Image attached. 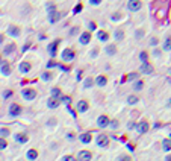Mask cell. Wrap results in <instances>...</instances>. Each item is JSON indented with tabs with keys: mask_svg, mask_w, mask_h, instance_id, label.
Listing matches in <instances>:
<instances>
[{
	"mask_svg": "<svg viewBox=\"0 0 171 161\" xmlns=\"http://www.w3.org/2000/svg\"><path fill=\"white\" fill-rule=\"evenodd\" d=\"M21 96L24 100H34L37 97V91L34 88H23L21 90Z\"/></svg>",
	"mask_w": 171,
	"mask_h": 161,
	"instance_id": "obj_1",
	"label": "cell"
},
{
	"mask_svg": "<svg viewBox=\"0 0 171 161\" xmlns=\"http://www.w3.org/2000/svg\"><path fill=\"white\" fill-rule=\"evenodd\" d=\"M62 61H65V62H70V61H73L74 59V56H76V53H74V50L73 49H65L64 52H62Z\"/></svg>",
	"mask_w": 171,
	"mask_h": 161,
	"instance_id": "obj_2",
	"label": "cell"
},
{
	"mask_svg": "<svg viewBox=\"0 0 171 161\" xmlns=\"http://www.w3.org/2000/svg\"><path fill=\"white\" fill-rule=\"evenodd\" d=\"M148 129H150V125H148V122H145V120H141V122L136 125V132L141 134V135L145 134Z\"/></svg>",
	"mask_w": 171,
	"mask_h": 161,
	"instance_id": "obj_3",
	"label": "cell"
},
{
	"mask_svg": "<svg viewBox=\"0 0 171 161\" xmlns=\"http://www.w3.org/2000/svg\"><path fill=\"white\" fill-rule=\"evenodd\" d=\"M139 72L144 73V75H151V73H153V65H151L148 61H147V62H142L141 67H139Z\"/></svg>",
	"mask_w": 171,
	"mask_h": 161,
	"instance_id": "obj_4",
	"label": "cell"
},
{
	"mask_svg": "<svg viewBox=\"0 0 171 161\" xmlns=\"http://www.w3.org/2000/svg\"><path fill=\"white\" fill-rule=\"evenodd\" d=\"M95 143H97L98 147H108V144H109V138H108V135H103V134H102V135L97 137Z\"/></svg>",
	"mask_w": 171,
	"mask_h": 161,
	"instance_id": "obj_5",
	"label": "cell"
},
{
	"mask_svg": "<svg viewBox=\"0 0 171 161\" xmlns=\"http://www.w3.org/2000/svg\"><path fill=\"white\" fill-rule=\"evenodd\" d=\"M127 9L130 12H138L141 9V2H136V0H130L127 3Z\"/></svg>",
	"mask_w": 171,
	"mask_h": 161,
	"instance_id": "obj_6",
	"label": "cell"
},
{
	"mask_svg": "<svg viewBox=\"0 0 171 161\" xmlns=\"http://www.w3.org/2000/svg\"><path fill=\"white\" fill-rule=\"evenodd\" d=\"M91 158H92V155L89 150H80L77 153V161H89Z\"/></svg>",
	"mask_w": 171,
	"mask_h": 161,
	"instance_id": "obj_7",
	"label": "cell"
},
{
	"mask_svg": "<svg viewBox=\"0 0 171 161\" xmlns=\"http://www.w3.org/2000/svg\"><path fill=\"white\" fill-rule=\"evenodd\" d=\"M20 34H21L20 28H17V26H14V25L8 26V35H11V37H14V38H18Z\"/></svg>",
	"mask_w": 171,
	"mask_h": 161,
	"instance_id": "obj_8",
	"label": "cell"
},
{
	"mask_svg": "<svg viewBox=\"0 0 171 161\" xmlns=\"http://www.w3.org/2000/svg\"><path fill=\"white\" fill-rule=\"evenodd\" d=\"M14 140H15L17 143H20V144H24V143H27V141H29V135H27V134L20 132V134H15V135H14Z\"/></svg>",
	"mask_w": 171,
	"mask_h": 161,
	"instance_id": "obj_9",
	"label": "cell"
},
{
	"mask_svg": "<svg viewBox=\"0 0 171 161\" xmlns=\"http://www.w3.org/2000/svg\"><path fill=\"white\" fill-rule=\"evenodd\" d=\"M0 73H2L3 76H8V75L11 73L9 62H6V61H2V62H0Z\"/></svg>",
	"mask_w": 171,
	"mask_h": 161,
	"instance_id": "obj_10",
	"label": "cell"
},
{
	"mask_svg": "<svg viewBox=\"0 0 171 161\" xmlns=\"http://www.w3.org/2000/svg\"><path fill=\"white\" fill-rule=\"evenodd\" d=\"M109 125H111V122H109L108 116H100V117L97 119V126H98V128H106V126H109Z\"/></svg>",
	"mask_w": 171,
	"mask_h": 161,
	"instance_id": "obj_11",
	"label": "cell"
},
{
	"mask_svg": "<svg viewBox=\"0 0 171 161\" xmlns=\"http://www.w3.org/2000/svg\"><path fill=\"white\" fill-rule=\"evenodd\" d=\"M20 112H21V108H20V105H17V103H12V105L9 106V116H11V117H17Z\"/></svg>",
	"mask_w": 171,
	"mask_h": 161,
	"instance_id": "obj_12",
	"label": "cell"
},
{
	"mask_svg": "<svg viewBox=\"0 0 171 161\" xmlns=\"http://www.w3.org/2000/svg\"><path fill=\"white\" fill-rule=\"evenodd\" d=\"M58 44H59V41L56 40L55 43H50V44H49V47H47L49 55H50V56H53V58L56 56V47H58Z\"/></svg>",
	"mask_w": 171,
	"mask_h": 161,
	"instance_id": "obj_13",
	"label": "cell"
},
{
	"mask_svg": "<svg viewBox=\"0 0 171 161\" xmlns=\"http://www.w3.org/2000/svg\"><path fill=\"white\" fill-rule=\"evenodd\" d=\"M31 69H32V65H31L27 61H23V62H20V65H18L20 73H29V72H31Z\"/></svg>",
	"mask_w": 171,
	"mask_h": 161,
	"instance_id": "obj_14",
	"label": "cell"
},
{
	"mask_svg": "<svg viewBox=\"0 0 171 161\" xmlns=\"http://www.w3.org/2000/svg\"><path fill=\"white\" fill-rule=\"evenodd\" d=\"M89 40H91V34H89V32H83V34H80L79 43H80L82 46H85V44H88V43H89Z\"/></svg>",
	"mask_w": 171,
	"mask_h": 161,
	"instance_id": "obj_15",
	"label": "cell"
},
{
	"mask_svg": "<svg viewBox=\"0 0 171 161\" xmlns=\"http://www.w3.org/2000/svg\"><path fill=\"white\" fill-rule=\"evenodd\" d=\"M77 111L79 112H86L88 111V102L85 99H82V100L77 102Z\"/></svg>",
	"mask_w": 171,
	"mask_h": 161,
	"instance_id": "obj_16",
	"label": "cell"
},
{
	"mask_svg": "<svg viewBox=\"0 0 171 161\" xmlns=\"http://www.w3.org/2000/svg\"><path fill=\"white\" fill-rule=\"evenodd\" d=\"M106 84H108V79H106V76H103V75H98V76L95 78V85H97V87H106Z\"/></svg>",
	"mask_w": 171,
	"mask_h": 161,
	"instance_id": "obj_17",
	"label": "cell"
},
{
	"mask_svg": "<svg viewBox=\"0 0 171 161\" xmlns=\"http://www.w3.org/2000/svg\"><path fill=\"white\" fill-rule=\"evenodd\" d=\"M79 140H80V143H83V144H89V143H91V134L85 132V134L79 135Z\"/></svg>",
	"mask_w": 171,
	"mask_h": 161,
	"instance_id": "obj_18",
	"label": "cell"
},
{
	"mask_svg": "<svg viewBox=\"0 0 171 161\" xmlns=\"http://www.w3.org/2000/svg\"><path fill=\"white\" fill-rule=\"evenodd\" d=\"M115 52H117V47H115L114 44H108V46L105 47V53H106V55H109V56L115 55Z\"/></svg>",
	"mask_w": 171,
	"mask_h": 161,
	"instance_id": "obj_19",
	"label": "cell"
},
{
	"mask_svg": "<svg viewBox=\"0 0 171 161\" xmlns=\"http://www.w3.org/2000/svg\"><path fill=\"white\" fill-rule=\"evenodd\" d=\"M62 17V12H55V14H49V22L50 23H56L59 18Z\"/></svg>",
	"mask_w": 171,
	"mask_h": 161,
	"instance_id": "obj_20",
	"label": "cell"
},
{
	"mask_svg": "<svg viewBox=\"0 0 171 161\" xmlns=\"http://www.w3.org/2000/svg\"><path fill=\"white\" fill-rule=\"evenodd\" d=\"M162 49L166 50V52L171 50V37H166V38L163 40V43H162Z\"/></svg>",
	"mask_w": 171,
	"mask_h": 161,
	"instance_id": "obj_21",
	"label": "cell"
},
{
	"mask_svg": "<svg viewBox=\"0 0 171 161\" xmlns=\"http://www.w3.org/2000/svg\"><path fill=\"white\" fill-rule=\"evenodd\" d=\"M47 106H49L50 109H55V108L59 106V100H58V99H49V100H47Z\"/></svg>",
	"mask_w": 171,
	"mask_h": 161,
	"instance_id": "obj_22",
	"label": "cell"
},
{
	"mask_svg": "<svg viewBox=\"0 0 171 161\" xmlns=\"http://www.w3.org/2000/svg\"><path fill=\"white\" fill-rule=\"evenodd\" d=\"M52 79H53V73H50V72H44V73H41V81L49 82V81H52Z\"/></svg>",
	"mask_w": 171,
	"mask_h": 161,
	"instance_id": "obj_23",
	"label": "cell"
},
{
	"mask_svg": "<svg viewBox=\"0 0 171 161\" xmlns=\"http://www.w3.org/2000/svg\"><path fill=\"white\" fill-rule=\"evenodd\" d=\"M27 158H29L31 161H35V159L38 158V152H37L35 149H29V150H27Z\"/></svg>",
	"mask_w": 171,
	"mask_h": 161,
	"instance_id": "obj_24",
	"label": "cell"
},
{
	"mask_svg": "<svg viewBox=\"0 0 171 161\" xmlns=\"http://www.w3.org/2000/svg\"><path fill=\"white\" fill-rule=\"evenodd\" d=\"M162 149L166 150V152L171 150V140H169V138H163V140H162Z\"/></svg>",
	"mask_w": 171,
	"mask_h": 161,
	"instance_id": "obj_25",
	"label": "cell"
},
{
	"mask_svg": "<svg viewBox=\"0 0 171 161\" xmlns=\"http://www.w3.org/2000/svg\"><path fill=\"white\" fill-rule=\"evenodd\" d=\"M97 38H98L100 41H108L109 35H108V32H105V31H98V32H97Z\"/></svg>",
	"mask_w": 171,
	"mask_h": 161,
	"instance_id": "obj_26",
	"label": "cell"
},
{
	"mask_svg": "<svg viewBox=\"0 0 171 161\" xmlns=\"http://www.w3.org/2000/svg\"><path fill=\"white\" fill-rule=\"evenodd\" d=\"M14 49H15V44H8V46L3 47V53L5 55H11L14 52Z\"/></svg>",
	"mask_w": 171,
	"mask_h": 161,
	"instance_id": "obj_27",
	"label": "cell"
},
{
	"mask_svg": "<svg viewBox=\"0 0 171 161\" xmlns=\"http://www.w3.org/2000/svg\"><path fill=\"white\" fill-rule=\"evenodd\" d=\"M52 99H61V90L58 88V87H55V88H52Z\"/></svg>",
	"mask_w": 171,
	"mask_h": 161,
	"instance_id": "obj_28",
	"label": "cell"
},
{
	"mask_svg": "<svg viewBox=\"0 0 171 161\" xmlns=\"http://www.w3.org/2000/svg\"><path fill=\"white\" fill-rule=\"evenodd\" d=\"M123 37H124V34H123V31H121V29H115V31H114V38H115V40L121 41V40H123Z\"/></svg>",
	"mask_w": 171,
	"mask_h": 161,
	"instance_id": "obj_29",
	"label": "cell"
},
{
	"mask_svg": "<svg viewBox=\"0 0 171 161\" xmlns=\"http://www.w3.org/2000/svg\"><path fill=\"white\" fill-rule=\"evenodd\" d=\"M94 82H95V81H94L92 78H86V79L83 81V88H91Z\"/></svg>",
	"mask_w": 171,
	"mask_h": 161,
	"instance_id": "obj_30",
	"label": "cell"
},
{
	"mask_svg": "<svg viewBox=\"0 0 171 161\" xmlns=\"http://www.w3.org/2000/svg\"><path fill=\"white\" fill-rule=\"evenodd\" d=\"M138 96H135V94H130L129 97H127V103L129 105H135V103H138Z\"/></svg>",
	"mask_w": 171,
	"mask_h": 161,
	"instance_id": "obj_31",
	"label": "cell"
},
{
	"mask_svg": "<svg viewBox=\"0 0 171 161\" xmlns=\"http://www.w3.org/2000/svg\"><path fill=\"white\" fill-rule=\"evenodd\" d=\"M142 87H144V82H142V81H136V82L133 84V90H135V91L142 90Z\"/></svg>",
	"mask_w": 171,
	"mask_h": 161,
	"instance_id": "obj_32",
	"label": "cell"
},
{
	"mask_svg": "<svg viewBox=\"0 0 171 161\" xmlns=\"http://www.w3.org/2000/svg\"><path fill=\"white\" fill-rule=\"evenodd\" d=\"M147 58H148V53L147 52H141L139 53V61L141 62H147Z\"/></svg>",
	"mask_w": 171,
	"mask_h": 161,
	"instance_id": "obj_33",
	"label": "cell"
},
{
	"mask_svg": "<svg viewBox=\"0 0 171 161\" xmlns=\"http://www.w3.org/2000/svg\"><path fill=\"white\" fill-rule=\"evenodd\" d=\"M11 96H12V91H11V90H5V91L2 93V97H3V99H9Z\"/></svg>",
	"mask_w": 171,
	"mask_h": 161,
	"instance_id": "obj_34",
	"label": "cell"
},
{
	"mask_svg": "<svg viewBox=\"0 0 171 161\" xmlns=\"http://www.w3.org/2000/svg\"><path fill=\"white\" fill-rule=\"evenodd\" d=\"M0 134H2V137H3V138H6V137L9 135V131H8L6 128H2V129H0Z\"/></svg>",
	"mask_w": 171,
	"mask_h": 161,
	"instance_id": "obj_35",
	"label": "cell"
},
{
	"mask_svg": "<svg viewBox=\"0 0 171 161\" xmlns=\"http://www.w3.org/2000/svg\"><path fill=\"white\" fill-rule=\"evenodd\" d=\"M6 147H8V144H6L5 138H2V140H0V149H2V150H5Z\"/></svg>",
	"mask_w": 171,
	"mask_h": 161,
	"instance_id": "obj_36",
	"label": "cell"
},
{
	"mask_svg": "<svg viewBox=\"0 0 171 161\" xmlns=\"http://www.w3.org/2000/svg\"><path fill=\"white\" fill-rule=\"evenodd\" d=\"M135 37H136V38H142V37H144V31H142V29H138V31L135 32Z\"/></svg>",
	"mask_w": 171,
	"mask_h": 161,
	"instance_id": "obj_37",
	"label": "cell"
},
{
	"mask_svg": "<svg viewBox=\"0 0 171 161\" xmlns=\"http://www.w3.org/2000/svg\"><path fill=\"white\" fill-rule=\"evenodd\" d=\"M136 78H138V73H135V72H133V73H130V75L127 76V79H129V81H135Z\"/></svg>",
	"mask_w": 171,
	"mask_h": 161,
	"instance_id": "obj_38",
	"label": "cell"
},
{
	"mask_svg": "<svg viewBox=\"0 0 171 161\" xmlns=\"http://www.w3.org/2000/svg\"><path fill=\"white\" fill-rule=\"evenodd\" d=\"M117 161H132V158H130V156L123 155V156H118V159H117Z\"/></svg>",
	"mask_w": 171,
	"mask_h": 161,
	"instance_id": "obj_39",
	"label": "cell"
},
{
	"mask_svg": "<svg viewBox=\"0 0 171 161\" xmlns=\"http://www.w3.org/2000/svg\"><path fill=\"white\" fill-rule=\"evenodd\" d=\"M97 55H98V49H97V47H94V49H92V52H91V55H89V56H91V58H95V56H97Z\"/></svg>",
	"mask_w": 171,
	"mask_h": 161,
	"instance_id": "obj_40",
	"label": "cell"
},
{
	"mask_svg": "<svg viewBox=\"0 0 171 161\" xmlns=\"http://www.w3.org/2000/svg\"><path fill=\"white\" fill-rule=\"evenodd\" d=\"M88 29H89V31H95V23H94V22H89V23H88Z\"/></svg>",
	"mask_w": 171,
	"mask_h": 161,
	"instance_id": "obj_41",
	"label": "cell"
},
{
	"mask_svg": "<svg viewBox=\"0 0 171 161\" xmlns=\"http://www.w3.org/2000/svg\"><path fill=\"white\" fill-rule=\"evenodd\" d=\"M77 32H79V26H74V28L70 31V35H76Z\"/></svg>",
	"mask_w": 171,
	"mask_h": 161,
	"instance_id": "obj_42",
	"label": "cell"
},
{
	"mask_svg": "<svg viewBox=\"0 0 171 161\" xmlns=\"http://www.w3.org/2000/svg\"><path fill=\"white\" fill-rule=\"evenodd\" d=\"M61 102L65 103V105H68V103H70V97H67V96H65V97H61Z\"/></svg>",
	"mask_w": 171,
	"mask_h": 161,
	"instance_id": "obj_43",
	"label": "cell"
},
{
	"mask_svg": "<svg viewBox=\"0 0 171 161\" xmlns=\"http://www.w3.org/2000/svg\"><path fill=\"white\" fill-rule=\"evenodd\" d=\"M109 126H111L112 129H117V128H118V122H117V120H114V122H111V125H109Z\"/></svg>",
	"mask_w": 171,
	"mask_h": 161,
	"instance_id": "obj_44",
	"label": "cell"
},
{
	"mask_svg": "<svg viewBox=\"0 0 171 161\" xmlns=\"http://www.w3.org/2000/svg\"><path fill=\"white\" fill-rule=\"evenodd\" d=\"M52 67H58V64H56V62H53V61L47 62V69H52Z\"/></svg>",
	"mask_w": 171,
	"mask_h": 161,
	"instance_id": "obj_45",
	"label": "cell"
},
{
	"mask_svg": "<svg viewBox=\"0 0 171 161\" xmlns=\"http://www.w3.org/2000/svg\"><path fill=\"white\" fill-rule=\"evenodd\" d=\"M157 43H159V40H157V38H151V40H150V44H151V46H156Z\"/></svg>",
	"mask_w": 171,
	"mask_h": 161,
	"instance_id": "obj_46",
	"label": "cell"
},
{
	"mask_svg": "<svg viewBox=\"0 0 171 161\" xmlns=\"http://www.w3.org/2000/svg\"><path fill=\"white\" fill-rule=\"evenodd\" d=\"M89 3L94 5V6H97V5H100V0H89Z\"/></svg>",
	"mask_w": 171,
	"mask_h": 161,
	"instance_id": "obj_47",
	"label": "cell"
},
{
	"mask_svg": "<svg viewBox=\"0 0 171 161\" xmlns=\"http://www.w3.org/2000/svg\"><path fill=\"white\" fill-rule=\"evenodd\" d=\"M80 11H82V5H77V6L74 8V12L77 14V12H80Z\"/></svg>",
	"mask_w": 171,
	"mask_h": 161,
	"instance_id": "obj_48",
	"label": "cell"
},
{
	"mask_svg": "<svg viewBox=\"0 0 171 161\" xmlns=\"http://www.w3.org/2000/svg\"><path fill=\"white\" fill-rule=\"evenodd\" d=\"M62 161H74V158L68 155V156H64V159H62Z\"/></svg>",
	"mask_w": 171,
	"mask_h": 161,
	"instance_id": "obj_49",
	"label": "cell"
},
{
	"mask_svg": "<svg viewBox=\"0 0 171 161\" xmlns=\"http://www.w3.org/2000/svg\"><path fill=\"white\" fill-rule=\"evenodd\" d=\"M80 75H82V72L79 70V72H77V75H76V79H77V81H80V78H82Z\"/></svg>",
	"mask_w": 171,
	"mask_h": 161,
	"instance_id": "obj_50",
	"label": "cell"
},
{
	"mask_svg": "<svg viewBox=\"0 0 171 161\" xmlns=\"http://www.w3.org/2000/svg\"><path fill=\"white\" fill-rule=\"evenodd\" d=\"M55 123H56V120H55V119H50V120H49V125H50V126H52V125H55Z\"/></svg>",
	"mask_w": 171,
	"mask_h": 161,
	"instance_id": "obj_51",
	"label": "cell"
},
{
	"mask_svg": "<svg viewBox=\"0 0 171 161\" xmlns=\"http://www.w3.org/2000/svg\"><path fill=\"white\" fill-rule=\"evenodd\" d=\"M118 18H121V15H112V20H118Z\"/></svg>",
	"mask_w": 171,
	"mask_h": 161,
	"instance_id": "obj_52",
	"label": "cell"
},
{
	"mask_svg": "<svg viewBox=\"0 0 171 161\" xmlns=\"http://www.w3.org/2000/svg\"><path fill=\"white\" fill-rule=\"evenodd\" d=\"M153 55H154V56H159V50H157V49H156V50H154V52H153Z\"/></svg>",
	"mask_w": 171,
	"mask_h": 161,
	"instance_id": "obj_53",
	"label": "cell"
},
{
	"mask_svg": "<svg viewBox=\"0 0 171 161\" xmlns=\"http://www.w3.org/2000/svg\"><path fill=\"white\" fill-rule=\"evenodd\" d=\"M165 161H171V155H168V156H165Z\"/></svg>",
	"mask_w": 171,
	"mask_h": 161,
	"instance_id": "obj_54",
	"label": "cell"
},
{
	"mask_svg": "<svg viewBox=\"0 0 171 161\" xmlns=\"http://www.w3.org/2000/svg\"><path fill=\"white\" fill-rule=\"evenodd\" d=\"M168 73H169V75H171V69H169V72H168Z\"/></svg>",
	"mask_w": 171,
	"mask_h": 161,
	"instance_id": "obj_55",
	"label": "cell"
},
{
	"mask_svg": "<svg viewBox=\"0 0 171 161\" xmlns=\"http://www.w3.org/2000/svg\"><path fill=\"white\" fill-rule=\"evenodd\" d=\"M169 140H171V132H169Z\"/></svg>",
	"mask_w": 171,
	"mask_h": 161,
	"instance_id": "obj_56",
	"label": "cell"
}]
</instances>
